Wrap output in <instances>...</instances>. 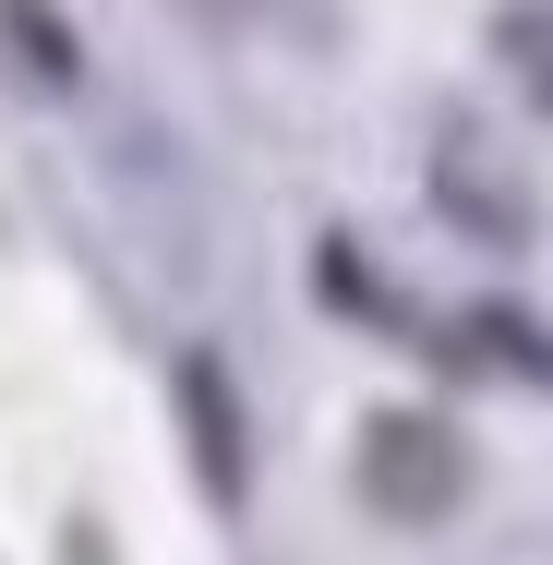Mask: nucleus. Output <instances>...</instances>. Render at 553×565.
<instances>
[{"label": "nucleus", "mask_w": 553, "mask_h": 565, "mask_svg": "<svg viewBox=\"0 0 553 565\" xmlns=\"http://www.w3.org/2000/svg\"><path fill=\"white\" fill-rule=\"evenodd\" d=\"M361 493H373L397 530L445 518V505H457V434L422 422V409H385V422L361 434Z\"/></svg>", "instance_id": "nucleus-1"}, {"label": "nucleus", "mask_w": 553, "mask_h": 565, "mask_svg": "<svg viewBox=\"0 0 553 565\" xmlns=\"http://www.w3.org/2000/svg\"><path fill=\"white\" fill-rule=\"evenodd\" d=\"M169 397H181V434H193V481L241 505L253 493V422H241V397H228V361L217 349H181L169 361Z\"/></svg>", "instance_id": "nucleus-2"}, {"label": "nucleus", "mask_w": 553, "mask_h": 565, "mask_svg": "<svg viewBox=\"0 0 553 565\" xmlns=\"http://www.w3.org/2000/svg\"><path fill=\"white\" fill-rule=\"evenodd\" d=\"M457 338H469V349H493L481 373H518V385H553V338H542V326H518V313H493V301H481V313H457Z\"/></svg>", "instance_id": "nucleus-3"}, {"label": "nucleus", "mask_w": 553, "mask_h": 565, "mask_svg": "<svg viewBox=\"0 0 553 565\" xmlns=\"http://www.w3.org/2000/svg\"><path fill=\"white\" fill-rule=\"evenodd\" d=\"M0 36L36 61V85H85V49H73V24H61L49 0H0Z\"/></svg>", "instance_id": "nucleus-4"}, {"label": "nucleus", "mask_w": 553, "mask_h": 565, "mask_svg": "<svg viewBox=\"0 0 553 565\" xmlns=\"http://www.w3.org/2000/svg\"><path fill=\"white\" fill-rule=\"evenodd\" d=\"M313 289H326L337 313H361V326H397V301H385V277H373L361 241H326V253H313Z\"/></svg>", "instance_id": "nucleus-5"}, {"label": "nucleus", "mask_w": 553, "mask_h": 565, "mask_svg": "<svg viewBox=\"0 0 553 565\" xmlns=\"http://www.w3.org/2000/svg\"><path fill=\"white\" fill-rule=\"evenodd\" d=\"M493 36H506V61H518V85H530V97L553 109V0H518V12L493 24Z\"/></svg>", "instance_id": "nucleus-6"}]
</instances>
